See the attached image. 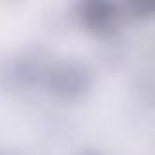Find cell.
<instances>
[{
    "instance_id": "6da1fadb",
    "label": "cell",
    "mask_w": 155,
    "mask_h": 155,
    "mask_svg": "<svg viewBox=\"0 0 155 155\" xmlns=\"http://www.w3.org/2000/svg\"><path fill=\"white\" fill-rule=\"evenodd\" d=\"M46 84L60 99H79L90 90L91 75L79 62H57L46 73Z\"/></svg>"
},
{
    "instance_id": "7a4b0ae2",
    "label": "cell",
    "mask_w": 155,
    "mask_h": 155,
    "mask_svg": "<svg viewBox=\"0 0 155 155\" xmlns=\"http://www.w3.org/2000/svg\"><path fill=\"white\" fill-rule=\"evenodd\" d=\"M77 15H79L84 28L99 35L110 33L117 26L119 17H120L117 6L110 2H97V0L81 4L79 9H77Z\"/></svg>"
},
{
    "instance_id": "3957f363",
    "label": "cell",
    "mask_w": 155,
    "mask_h": 155,
    "mask_svg": "<svg viewBox=\"0 0 155 155\" xmlns=\"http://www.w3.org/2000/svg\"><path fill=\"white\" fill-rule=\"evenodd\" d=\"M79 155H101V153H97V151H93V150H88V151H82V153H79Z\"/></svg>"
}]
</instances>
